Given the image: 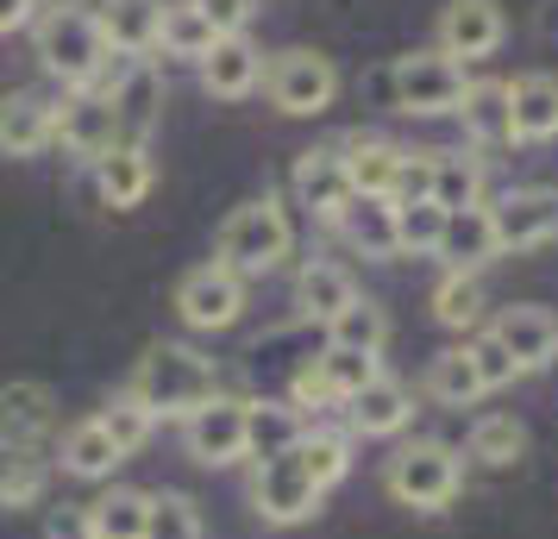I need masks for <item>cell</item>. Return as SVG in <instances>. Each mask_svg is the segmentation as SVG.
Instances as JSON below:
<instances>
[{"mask_svg":"<svg viewBox=\"0 0 558 539\" xmlns=\"http://www.w3.org/2000/svg\"><path fill=\"white\" fill-rule=\"evenodd\" d=\"M126 395L151 414V420H189L202 402L220 395V370H214V358H202L195 345H170V339H163V345H151L145 358L132 364Z\"/></svg>","mask_w":558,"mask_h":539,"instance_id":"obj_1","label":"cell"},{"mask_svg":"<svg viewBox=\"0 0 558 539\" xmlns=\"http://www.w3.org/2000/svg\"><path fill=\"white\" fill-rule=\"evenodd\" d=\"M32 51H38V63L63 88H95L101 70L113 63V51H107V38L88 7H51V13H38L32 20Z\"/></svg>","mask_w":558,"mask_h":539,"instance_id":"obj_2","label":"cell"},{"mask_svg":"<svg viewBox=\"0 0 558 539\" xmlns=\"http://www.w3.org/2000/svg\"><path fill=\"white\" fill-rule=\"evenodd\" d=\"M289 252H295V226H289L282 201L277 195H257V201L227 213V226H220V257H214V264H227L232 277H270Z\"/></svg>","mask_w":558,"mask_h":539,"instance_id":"obj_3","label":"cell"},{"mask_svg":"<svg viewBox=\"0 0 558 539\" xmlns=\"http://www.w3.org/2000/svg\"><path fill=\"white\" fill-rule=\"evenodd\" d=\"M458 483H464V458H458L452 445H439V439H414V445H402L396 458L383 464V489L402 502V509H446L458 495Z\"/></svg>","mask_w":558,"mask_h":539,"instance_id":"obj_4","label":"cell"},{"mask_svg":"<svg viewBox=\"0 0 558 539\" xmlns=\"http://www.w3.org/2000/svg\"><path fill=\"white\" fill-rule=\"evenodd\" d=\"M113 107V126H120V145H138L145 151V138L157 132V107H163V70H157V57H120L101 70L95 82Z\"/></svg>","mask_w":558,"mask_h":539,"instance_id":"obj_5","label":"cell"},{"mask_svg":"<svg viewBox=\"0 0 558 539\" xmlns=\"http://www.w3.org/2000/svg\"><path fill=\"white\" fill-rule=\"evenodd\" d=\"M264 88H270V107H277V113L314 120V113H327L332 95H339V70H332L320 51H282V57H270V70H264Z\"/></svg>","mask_w":558,"mask_h":539,"instance_id":"obj_6","label":"cell"},{"mask_svg":"<svg viewBox=\"0 0 558 539\" xmlns=\"http://www.w3.org/2000/svg\"><path fill=\"white\" fill-rule=\"evenodd\" d=\"M177 314L189 333H227L245 314V277H232L227 264H202L177 283Z\"/></svg>","mask_w":558,"mask_h":539,"instance_id":"obj_7","label":"cell"},{"mask_svg":"<svg viewBox=\"0 0 558 539\" xmlns=\"http://www.w3.org/2000/svg\"><path fill=\"white\" fill-rule=\"evenodd\" d=\"M389 88H396V107L402 113H458V101H464V70L446 51H414L396 63Z\"/></svg>","mask_w":558,"mask_h":539,"instance_id":"obj_8","label":"cell"},{"mask_svg":"<svg viewBox=\"0 0 558 539\" xmlns=\"http://www.w3.org/2000/svg\"><path fill=\"white\" fill-rule=\"evenodd\" d=\"M252 509H257V520H270V527H302V520H314V509H320V489H314V477L295 464V452L257 464Z\"/></svg>","mask_w":558,"mask_h":539,"instance_id":"obj_9","label":"cell"},{"mask_svg":"<svg viewBox=\"0 0 558 539\" xmlns=\"http://www.w3.org/2000/svg\"><path fill=\"white\" fill-rule=\"evenodd\" d=\"M182 445L189 458L207 464V470H227V464L245 458V402L239 395H214L182 420Z\"/></svg>","mask_w":558,"mask_h":539,"instance_id":"obj_10","label":"cell"},{"mask_svg":"<svg viewBox=\"0 0 558 539\" xmlns=\"http://www.w3.org/2000/svg\"><path fill=\"white\" fill-rule=\"evenodd\" d=\"M57 145L82 163H101L120 145V126H113V107L101 88H70V101H57Z\"/></svg>","mask_w":558,"mask_h":539,"instance_id":"obj_11","label":"cell"},{"mask_svg":"<svg viewBox=\"0 0 558 539\" xmlns=\"http://www.w3.org/2000/svg\"><path fill=\"white\" fill-rule=\"evenodd\" d=\"M489 232H496V252H533L558 238V195L553 188H514L489 207Z\"/></svg>","mask_w":558,"mask_h":539,"instance_id":"obj_12","label":"cell"},{"mask_svg":"<svg viewBox=\"0 0 558 539\" xmlns=\"http://www.w3.org/2000/svg\"><path fill=\"white\" fill-rule=\"evenodd\" d=\"M489 339L514 358L521 377H527V370H546V364L558 358V314L533 308V302H514V308H502L489 320Z\"/></svg>","mask_w":558,"mask_h":539,"instance_id":"obj_13","label":"cell"},{"mask_svg":"<svg viewBox=\"0 0 558 539\" xmlns=\"http://www.w3.org/2000/svg\"><path fill=\"white\" fill-rule=\"evenodd\" d=\"M57 427V395L45 383H20L0 389V452H38V439Z\"/></svg>","mask_w":558,"mask_h":539,"instance_id":"obj_14","label":"cell"},{"mask_svg":"<svg viewBox=\"0 0 558 539\" xmlns=\"http://www.w3.org/2000/svg\"><path fill=\"white\" fill-rule=\"evenodd\" d=\"M57 145V101L38 88L0 95V157H38Z\"/></svg>","mask_w":558,"mask_h":539,"instance_id":"obj_15","label":"cell"},{"mask_svg":"<svg viewBox=\"0 0 558 539\" xmlns=\"http://www.w3.org/2000/svg\"><path fill=\"white\" fill-rule=\"evenodd\" d=\"M502 45V7L496 0H452L446 13H439V51L452 57H489Z\"/></svg>","mask_w":558,"mask_h":539,"instance_id":"obj_16","label":"cell"},{"mask_svg":"<svg viewBox=\"0 0 558 539\" xmlns=\"http://www.w3.org/2000/svg\"><path fill=\"white\" fill-rule=\"evenodd\" d=\"M339 408H345V420H352V433L389 439V433H402L408 420H414V395H408V383H396V377H377V383H364L352 402H339Z\"/></svg>","mask_w":558,"mask_h":539,"instance_id":"obj_17","label":"cell"},{"mask_svg":"<svg viewBox=\"0 0 558 539\" xmlns=\"http://www.w3.org/2000/svg\"><path fill=\"white\" fill-rule=\"evenodd\" d=\"M332 226L345 232V245H352V252L377 257V264L402 257V245H396V207L377 201V195H352V201L332 213Z\"/></svg>","mask_w":558,"mask_h":539,"instance_id":"obj_18","label":"cell"},{"mask_svg":"<svg viewBox=\"0 0 558 539\" xmlns=\"http://www.w3.org/2000/svg\"><path fill=\"white\" fill-rule=\"evenodd\" d=\"M57 464H63V477H76V483H107L120 464H126V452L107 439V427L88 414V420H76L70 433H63V445H57Z\"/></svg>","mask_w":558,"mask_h":539,"instance_id":"obj_19","label":"cell"},{"mask_svg":"<svg viewBox=\"0 0 558 539\" xmlns=\"http://www.w3.org/2000/svg\"><path fill=\"white\" fill-rule=\"evenodd\" d=\"M295 201L307 213L332 220L339 207L352 201V176H345V157L339 151H302L295 157Z\"/></svg>","mask_w":558,"mask_h":539,"instance_id":"obj_20","label":"cell"},{"mask_svg":"<svg viewBox=\"0 0 558 539\" xmlns=\"http://www.w3.org/2000/svg\"><path fill=\"white\" fill-rule=\"evenodd\" d=\"M107 51L120 57H151L157 51V0H101L95 7Z\"/></svg>","mask_w":558,"mask_h":539,"instance_id":"obj_21","label":"cell"},{"mask_svg":"<svg viewBox=\"0 0 558 539\" xmlns=\"http://www.w3.org/2000/svg\"><path fill=\"white\" fill-rule=\"evenodd\" d=\"M257 82H264V57H257L245 38H220V45L202 57V88L220 95V101H245Z\"/></svg>","mask_w":558,"mask_h":539,"instance_id":"obj_22","label":"cell"},{"mask_svg":"<svg viewBox=\"0 0 558 539\" xmlns=\"http://www.w3.org/2000/svg\"><path fill=\"white\" fill-rule=\"evenodd\" d=\"M307 433V414L289 402H245V458H282Z\"/></svg>","mask_w":558,"mask_h":539,"instance_id":"obj_23","label":"cell"},{"mask_svg":"<svg viewBox=\"0 0 558 539\" xmlns=\"http://www.w3.org/2000/svg\"><path fill=\"white\" fill-rule=\"evenodd\" d=\"M452 270H464V277H477L483 264L496 257V232H489V207H458V213H446V232H439V252Z\"/></svg>","mask_w":558,"mask_h":539,"instance_id":"obj_24","label":"cell"},{"mask_svg":"<svg viewBox=\"0 0 558 539\" xmlns=\"http://www.w3.org/2000/svg\"><path fill=\"white\" fill-rule=\"evenodd\" d=\"M145 514H151V495H145V489L113 483L82 509V520H88L95 539H145Z\"/></svg>","mask_w":558,"mask_h":539,"instance_id":"obj_25","label":"cell"},{"mask_svg":"<svg viewBox=\"0 0 558 539\" xmlns=\"http://www.w3.org/2000/svg\"><path fill=\"white\" fill-rule=\"evenodd\" d=\"M214 45H220V32L207 26V13L195 7V0H170V7H157V51L163 57H189V63H202Z\"/></svg>","mask_w":558,"mask_h":539,"instance_id":"obj_26","label":"cell"},{"mask_svg":"<svg viewBox=\"0 0 558 539\" xmlns=\"http://www.w3.org/2000/svg\"><path fill=\"white\" fill-rule=\"evenodd\" d=\"M508 126H514V138H553L558 132V76L508 82Z\"/></svg>","mask_w":558,"mask_h":539,"instance_id":"obj_27","label":"cell"},{"mask_svg":"<svg viewBox=\"0 0 558 539\" xmlns=\"http://www.w3.org/2000/svg\"><path fill=\"white\" fill-rule=\"evenodd\" d=\"M339 157H345L352 195H377V201H389V195H396V176H402V157H408V151L383 145V138H352Z\"/></svg>","mask_w":558,"mask_h":539,"instance_id":"obj_28","label":"cell"},{"mask_svg":"<svg viewBox=\"0 0 558 539\" xmlns=\"http://www.w3.org/2000/svg\"><path fill=\"white\" fill-rule=\"evenodd\" d=\"M95 182H101L107 207H138L151 195V157L138 151V145H113V151L95 163Z\"/></svg>","mask_w":558,"mask_h":539,"instance_id":"obj_29","label":"cell"},{"mask_svg":"<svg viewBox=\"0 0 558 539\" xmlns=\"http://www.w3.org/2000/svg\"><path fill=\"white\" fill-rule=\"evenodd\" d=\"M352 295H357V283H352V270H339V264H302V270H295V308H302L307 320H320V327H327Z\"/></svg>","mask_w":558,"mask_h":539,"instance_id":"obj_30","label":"cell"},{"mask_svg":"<svg viewBox=\"0 0 558 539\" xmlns=\"http://www.w3.org/2000/svg\"><path fill=\"white\" fill-rule=\"evenodd\" d=\"M383 339H389V314H383L371 295H352V302L327 320V345H339V352H371V358H377Z\"/></svg>","mask_w":558,"mask_h":539,"instance_id":"obj_31","label":"cell"},{"mask_svg":"<svg viewBox=\"0 0 558 539\" xmlns=\"http://www.w3.org/2000/svg\"><path fill=\"white\" fill-rule=\"evenodd\" d=\"M427 395L439 408H471L477 402L483 377H477V364H471V345H452V352H439L427 364Z\"/></svg>","mask_w":558,"mask_h":539,"instance_id":"obj_32","label":"cell"},{"mask_svg":"<svg viewBox=\"0 0 558 539\" xmlns=\"http://www.w3.org/2000/svg\"><path fill=\"white\" fill-rule=\"evenodd\" d=\"M458 113H464V132H471L477 145L514 138V126H508V82H471L464 101H458Z\"/></svg>","mask_w":558,"mask_h":539,"instance_id":"obj_33","label":"cell"},{"mask_svg":"<svg viewBox=\"0 0 558 539\" xmlns=\"http://www.w3.org/2000/svg\"><path fill=\"white\" fill-rule=\"evenodd\" d=\"M477 188H483V170L464 151H433V176H427V201L433 207H446V213L477 207Z\"/></svg>","mask_w":558,"mask_h":539,"instance_id":"obj_34","label":"cell"},{"mask_svg":"<svg viewBox=\"0 0 558 539\" xmlns=\"http://www.w3.org/2000/svg\"><path fill=\"white\" fill-rule=\"evenodd\" d=\"M295 464H302L307 477H314V489L327 495L345 470H352V439L345 433H327V427H307L302 439H295Z\"/></svg>","mask_w":558,"mask_h":539,"instance_id":"obj_35","label":"cell"},{"mask_svg":"<svg viewBox=\"0 0 558 539\" xmlns=\"http://www.w3.org/2000/svg\"><path fill=\"white\" fill-rule=\"evenodd\" d=\"M471 458L489 464V470H508V464L527 458V427L514 414H483L471 427Z\"/></svg>","mask_w":558,"mask_h":539,"instance_id":"obj_36","label":"cell"},{"mask_svg":"<svg viewBox=\"0 0 558 539\" xmlns=\"http://www.w3.org/2000/svg\"><path fill=\"white\" fill-rule=\"evenodd\" d=\"M483 308H489V302H483V283L464 277V270H446V283L433 289V320L452 327V333H471L483 320Z\"/></svg>","mask_w":558,"mask_h":539,"instance_id":"obj_37","label":"cell"},{"mask_svg":"<svg viewBox=\"0 0 558 539\" xmlns=\"http://www.w3.org/2000/svg\"><path fill=\"white\" fill-rule=\"evenodd\" d=\"M314 370H320V383H327L332 408H339V402H352L364 383H377V377H383V364L371 358V352H339V345H327V352L314 358Z\"/></svg>","mask_w":558,"mask_h":539,"instance_id":"obj_38","label":"cell"},{"mask_svg":"<svg viewBox=\"0 0 558 539\" xmlns=\"http://www.w3.org/2000/svg\"><path fill=\"white\" fill-rule=\"evenodd\" d=\"M45 483H51V464L38 458V452H0V509L45 502Z\"/></svg>","mask_w":558,"mask_h":539,"instance_id":"obj_39","label":"cell"},{"mask_svg":"<svg viewBox=\"0 0 558 539\" xmlns=\"http://www.w3.org/2000/svg\"><path fill=\"white\" fill-rule=\"evenodd\" d=\"M396 207V245L414 257H433L439 252V232H446V207L433 201H389Z\"/></svg>","mask_w":558,"mask_h":539,"instance_id":"obj_40","label":"cell"},{"mask_svg":"<svg viewBox=\"0 0 558 539\" xmlns=\"http://www.w3.org/2000/svg\"><path fill=\"white\" fill-rule=\"evenodd\" d=\"M145 539H202V514H195V502H189V495H177V489L151 495Z\"/></svg>","mask_w":558,"mask_h":539,"instance_id":"obj_41","label":"cell"},{"mask_svg":"<svg viewBox=\"0 0 558 539\" xmlns=\"http://www.w3.org/2000/svg\"><path fill=\"white\" fill-rule=\"evenodd\" d=\"M95 420L107 427V439H113V445H120L126 458L138 452V445H145V439H151V427H157V420H151L145 408H138V402H132L126 389H120V395H113V402H107V408L95 414Z\"/></svg>","mask_w":558,"mask_h":539,"instance_id":"obj_42","label":"cell"},{"mask_svg":"<svg viewBox=\"0 0 558 539\" xmlns=\"http://www.w3.org/2000/svg\"><path fill=\"white\" fill-rule=\"evenodd\" d=\"M471 364H477V377H483V395H489V389H508L514 377H521V370H514V358H508L489 333L471 339Z\"/></svg>","mask_w":558,"mask_h":539,"instance_id":"obj_43","label":"cell"},{"mask_svg":"<svg viewBox=\"0 0 558 539\" xmlns=\"http://www.w3.org/2000/svg\"><path fill=\"white\" fill-rule=\"evenodd\" d=\"M207 13V26L220 32V38H239V32L252 26V13H257V0H195Z\"/></svg>","mask_w":558,"mask_h":539,"instance_id":"obj_44","label":"cell"},{"mask_svg":"<svg viewBox=\"0 0 558 539\" xmlns=\"http://www.w3.org/2000/svg\"><path fill=\"white\" fill-rule=\"evenodd\" d=\"M38 20V0H0V32H20Z\"/></svg>","mask_w":558,"mask_h":539,"instance_id":"obj_45","label":"cell"},{"mask_svg":"<svg viewBox=\"0 0 558 539\" xmlns=\"http://www.w3.org/2000/svg\"><path fill=\"white\" fill-rule=\"evenodd\" d=\"M45 539H95V534H88L82 514H51V520H45Z\"/></svg>","mask_w":558,"mask_h":539,"instance_id":"obj_46","label":"cell"},{"mask_svg":"<svg viewBox=\"0 0 558 539\" xmlns=\"http://www.w3.org/2000/svg\"><path fill=\"white\" fill-rule=\"evenodd\" d=\"M539 32H546V38H558V0H546V7H539Z\"/></svg>","mask_w":558,"mask_h":539,"instance_id":"obj_47","label":"cell"}]
</instances>
